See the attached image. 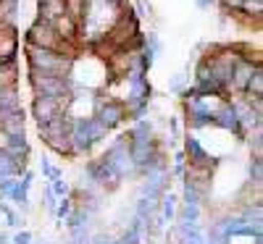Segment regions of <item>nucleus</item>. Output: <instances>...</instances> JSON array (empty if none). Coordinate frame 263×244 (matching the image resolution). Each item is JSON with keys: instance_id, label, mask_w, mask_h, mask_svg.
Instances as JSON below:
<instances>
[{"instance_id": "423d86ee", "label": "nucleus", "mask_w": 263, "mask_h": 244, "mask_svg": "<svg viewBox=\"0 0 263 244\" xmlns=\"http://www.w3.org/2000/svg\"><path fill=\"white\" fill-rule=\"evenodd\" d=\"M27 45H34V48H45V50H55L66 58H74L71 55V45L63 42L58 37V32L50 27V24H42V21H34L27 32Z\"/></svg>"}, {"instance_id": "a878e982", "label": "nucleus", "mask_w": 263, "mask_h": 244, "mask_svg": "<svg viewBox=\"0 0 263 244\" xmlns=\"http://www.w3.org/2000/svg\"><path fill=\"white\" fill-rule=\"evenodd\" d=\"M42 205H45V208H48L50 213H55V208H58V197H55V194L50 192V187L45 189V202H42Z\"/></svg>"}, {"instance_id": "9b49d317", "label": "nucleus", "mask_w": 263, "mask_h": 244, "mask_svg": "<svg viewBox=\"0 0 263 244\" xmlns=\"http://www.w3.org/2000/svg\"><path fill=\"white\" fill-rule=\"evenodd\" d=\"M13 113H21V97H18L16 84L0 87V121L13 116Z\"/></svg>"}, {"instance_id": "0eeeda50", "label": "nucleus", "mask_w": 263, "mask_h": 244, "mask_svg": "<svg viewBox=\"0 0 263 244\" xmlns=\"http://www.w3.org/2000/svg\"><path fill=\"white\" fill-rule=\"evenodd\" d=\"M184 160H187V168H203V171H211V173L218 166V158H213L211 150L195 134H187V139H184Z\"/></svg>"}, {"instance_id": "6ab92c4d", "label": "nucleus", "mask_w": 263, "mask_h": 244, "mask_svg": "<svg viewBox=\"0 0 263 244\" xmlns=\"http://www.w3.org/2000/svg\"><path fill=\"white\" fill-rule=\"evenodd\" d=\"M248 184L263 187V158H250V166H248Z\"/></svg>"}, {"instance_id": "20e7f679", "label": "nucleus", "mask_w": 263, "mask_h": 244, "mask_svg": "<svg viewBox=\"0 0 263 244\" xmlns=\"http://www.w3.org/2000/svg\"><path fill=\"white\" fill-rule=\"evenodd\" d=\"M108 137V129L100 126L92 116L90 118H71V158L74 155H87L92 145L103 142Z\"/></svg>"}, {"instance_id": "f03ea898", "label": "nucleus", "mask_w": 263, "mask_h": 244, "mask_svg": "<svg viewBox=\"0 0 263 244\" xmlns=\"http://www.w3.org/2000/svg\"><path fill=\"white\" fill-rule=\"evenodd\" d=\"M27 63H29V71H42V74H55V76H69L71 79L74 58H66L55 50L27 45Z\"/></svg>"}, {"instance_id": "412c9836", "label": "nucleus", "mask_w": 263, "mask_h": 244, "mask_svg": "<svg viewBox=\"0 0 263 244\" xmlns=\"http://www.w3.org/2000/svg\"><path fill=\"white\" fill-rule=\"evenodd\" d=\"M40 171H42V176H45V179H48V184L50 181H55V179H61V176H63V171L61 168H55L48 158H42L40 160Z\"/></svg>"}, {"instance_id": "ddd939ff", "label": "nucleus", "mask_w": 263, "mask_h": 244, "mask_svg": "<svg viewBox=\"0 0 263 244\" xmlns=\"http://www.w3.org/2000/svg\"><path fill=\"white\" fill-rule=\"evenodd\" d=\"M18 50L16 27H0V63H13Z\"/></svg>"}, {"instance_id": "5701e85b", "label": "nucleus", "mask_w": 263, "mask_h": 244, "mask_svg": "<svg viewBox=\"0 0 263 244\" xmlns=\"http://www.w3.org/2000/svg\"><path fill=\"white\" fill-rule=\"evenodd\" d=\"M74 210V197H61L58 199V208H55V218L58 220H66Z\"/></svg>"}, {"instance_id": "cd10ccee", "label": "nucleus", "mask_w": 263, "mask_h": 244, "mask_svg": "<svg viewBox=\"0 0 263 244\" xmlns=\"http://www.w3.org/2000/svg\"><path fill=\"white\" fill-rule=\"evenodd\" d=\"M182 82H184L182 76H177V79H174V82H171V92H179V90H182Z\"/></svg>"}, {"instance_id": "bb28decb", "label": "nucleus", "mask_w": 263, "mask_h": 244, "mask_svg": "<svg viewBox=\"0 0 263 244\" xmlns=\"http://www.w3.org/2000/svg\"><path fill=\"white\" fill-rule=\"evenodd\" d=\"M34 239H32V234L29 231H18L16 236H13V244H32Z\"/></svg>"}, {"instance_id": "c85d7f7f", "label": "nucleus", "mask_w": 263, "mask_h": 244, "mask_svg": "<svg viewBox=\"0 0 263 244\" xmlns=\"http://www.w3.org/2000/svg\"><path fill=\"white\" fill-rule=\"evenodd\" d=\"M213 3V0H197V6H200V8H205V6H211Z\"/></svg>"}, {"instance_id": "c756f323", "label": "nucleus", "mask_w": 263, "mask_h": 244, "mask_svg": "<svg viewBox=\"0 0 263 244\" xmlns=\"http://www.w3.org/2000/svg\"><path fill=\"white\" fill-rule=\"evenodd\" d=\"M0 244H8V236L6 234H0Z\"/></svg>"}, {"instance_id": "4be33fe9", "label": "nucleus", "mask_w": 263, "mask_h": 244, "mask_svg": "<svg viewBox=\"0 0 263 244\" xmlns=\"http://www.w3.org/2000/svg\"><path fill=\"white\" fill-rule=\"evenodd\" d=\"M16 84V66L13 63H0V87Z\"/></svg>"}, {"instance_id": "f8f14e48", "label": "nucleus", "mask_w": 263, "mask_h": 244, "mask_svg": "<svg viewBox=\"0 0 263 244\" xmlns=\"http://www.w3.org/2000/svg\"><path fill=\"white\" fill-rule=\"evenodd\" d=\"M61 110H63V103L50 100V97H34V103H32V113H34V118H37L40 126L48 124L53 116H58Z\"/></svg>"}, {"instance_id": "39448f33", "label": "nucleus", "mask_w": 263, "mask_h": 244, "mask_svg": "<svg viewBox=\"0 0 263 244\" xmlns=\"http://www.w3.org/2000/svg\"><path fill=\"white\" fill-rule=\"evenodd\" d=\"M29 82H32L34 97L58 100V103H63V108H66V100H69V95L74 90L69 76H55V74H42V71H29Z\"/></svg>"}, {"instance_id": "f257e3e1", "label": "nucleus", "mask_w": 263, "mask_h": 244, "mask_svg": "<svg viewBox=\"0 0 263 244\" xmlns=\"http://www.w3.org/2000/svg\"><path fill=\"white\" fill-rule=\"evenodd\" d=\"M111 48H126V50H137L140 42H142V34H140V21H137V13L132 8H124L119 13V18L111 24V29L105 32L103 37Z\"/></svg>"}, {"instance_id": "b1692460", "label": "nucleus", "mask_w": 263, "mask_h": 244, "mask_svg": "<svg viewBox=\"0 0 263 244\" xmlns=\"http://www.w3.org/2000/svg\"><path fill=\"white\" fill-rule=\"evenodd\" d=\"M0 213L6 215V223L11 226V229H18L21 226V218H18V213L8 205V202H3V199H0Z\"/></svg>"}, {"instance_id": "a211bd4d", "label": "nucleus", "mask_w": 263, "mask_h": 244, "mask_svg": "<svg viewBox=\"0 0 263 244\" xmlns=\"http://www.w3.org/2000/svg\"><path fill=\"white\" fill-rule=\"evenodd\" d=\"M245 95H248V100H260L263 97V71H260V66H255V71H253V76L245 87Z\"/></svg>"}, {"instance_id": "aec40b11", "label": "nucleus", "mask_w": 263, "mask_h": 244, "mask_svg": "<svg viewBox=\"0 0 263 244\" xmlns=\"http://www.w3.org/2000/svg\"><path fill=\"white\" fill-rule=\"evenodd\" d=\"M245 137H248V145L253 150V158H263V129H253Z\"/></svg>"}, {"instance_id": "2eb2a0df", "label": "nucleus", "mask_w": 263, "mask_h": 244, "mask_svg": "<svg viewBox=\"0 0 263 244\" xmlns=\"http://www.w3.org/2000/svg\"><path fill=\"white\" fill-rule=\"evenodd\" d=\"M24 168H27L24 163H18L6 147H0V179H18Z\"/></svg>"}, {"instance_id": "dca6fc26", "label": "nucleus", "mask_w": 263, "mask_h": 244, "mask_svg": "<svg viewBox=\"0 0 263 244\" xmlns=\"http://www.w3.org/2000/svg\"><path fill=\"white\" fill-rule=\"evenodd\" d=\"M0 134H3L6 139H8V137H24V134H27V118H24V110L0 121Z\"/></svg>"}, {"instance_id": "f3484780", "label": "nucleus", "mask_w": 263, "mask_h": 244, "mask_svg": "<svg viewBox=\"0 0 263 244\" xmlns=\"http://www.w3.org/2000/svg\"><path fill=\"white\" fill-rule=\"evenodd\" d=\"M158 208H161V215H163V220H177V197H174L168 189L161 194V199H158Z\"/></svg>"}, {"instance_id": "9d476101", "label": "nucleus", "mask_w": 263, "mask_h": 244, "mask_svg": "<svg viewBox=\"0 0 263 244\" xmlns=\"http://www.w3.org/2000/svg\"><path fill=\"white\" fill-rule=\"evenodd\" d=\"M253 71H255V63H250V60H242V58H237L234 69H232V79H229L227 92H229V90H232V92H245V87H248V82H250Z\"/></svg>"}, {"instance_id": "393cba45", "label": "nucleus", "mask_w": 263, "mask_h": 244, "mask_svg": "<svg viewBox=\"0 0 263 244\" xmlns=\"http://www.w3.org/2000/svg\"><path fill=\"white\" fill-rule=\"evenodd\" d=\"M48 187H50V192H53V194H55L58 199H61V197H69V194H71V189H69V184H66V181H63V176H61V179H55V181H50Z\"/></svg>"}, {"instance_id": "1a4fd4ad", "label": "nucleus", "mask_w": 263, "mask_h": 244, "mask_svg": "<svg viewBox=\"0 0 263 244\" xmlns=\"http://www.w3.org/2000/svg\"><path fill=\"white\" fill-rule=\"evenodd\" d=\"M213 126L229 131V134H234V137H245V134H242V129H239L237 110H234V105H232L229 100H224L221 105L216 108V113H213Z\"/></svg>"}, {"instance_id": "4468645a", "label": "nucleus", "mask_w": 263, "mask_h": 244, "mask_svg": "<svg viewBox=\"0 0 263 244\" xmlns=\"http://www.w3.org/2000/svg\"><path fill=\"white\" fill-rule=\"evenodd\" d=\"M63 13H66V3H63V0H40V18L37 21L53 27Z\"/></svg>"}, {"instance_id": "6e6552de", "label": "nucleus", "mask_w": 263, "mask_h": 244, "mask_svg": "<svg viewBox=\"0 0 263 244\" xmlns=\"http://www.w3.org/2000/svg\"><path fill=\"white\" fill-rule=\"evenodd\" d=\"M92 118L105 126L108 131L116 129L124 118H126V110L119 100H103V97H95V110H92Z\"/></svg>"}, {"instance_id": "7ed1b4c3", "label": "nucleus", "mask_w": 263, "mask_h": 244, "mask_svg": "<svg viewBox=\"0 0 263 244\" xmlns=\"http://www.w3.org/2000/svg\"><path fill=\"white\" fill-rule=\"evenodd\" d=\"M40 137L45 139V145L53 152L71 158V118L66 116V110H61L58 116H53L48 124L40 126Z\"/></svg>"}]
</instances>
